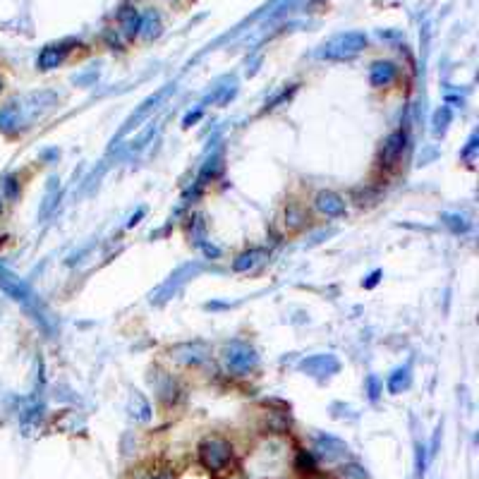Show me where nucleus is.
I'll use <instances>...</instances> for the list:
<instances>
[{
	"instance_id": "obj_1",
	"label": "nucleus",
	"mask_w": 479,
	"mask_h": 479,
	"mask_svg": "<svg viewBox=\"0 0 479 479\" xmlns=\"http://www.w3.org/2000/svg\"><path fill=\"white\" fill-rule=\"evenodd\" d=\"M364 46H367V36L362 31H346V34H338L331 41H326L319 51V58H324V60H350L357 53H362Z\"/></svg>"
},
{
	"instance_id": "obj_2",
	"label": "nucleus",
	"mask_w": 479,
	"mask_h": 479,
	"mask_svg": "<svg viewBox=\"0 0 479 479\" xmlns=\"http://www.w3.org/2000/svg\"><path fill=\"white\" fill-rule=\"evenodd\" d=\"M233 460V446L230 441L220 439V436H209L199 444V462L213 475L225 472V467Z\"/></svg>"
},
{
	"instance_id": "obj_3",
	"label": "nucleus",
	"mask_w": 479,
	"mask_h": 479,
	"mask_svg": "<svg viewBox=\"0 0 479 479\" xmlns=\"http://www.w3.org/2000/svg\"><path fill=\"white\" fill-rule=\"evenodd\" d=\"M223 362L225 369L235 376H247L250 371L257 369L259 364V357H257L254 348L245 346V343H230V346L223 348Z\"/></svg>"
},
{
	"instance_id": "obj_4",
	"label": "nucleus",
	"mask_w": 479,
	"mask_h": 479,
	"mask_svg": "<svg viewBox=\"0 0 479 479\" xmlns=\"http://www.w3.org/2000/svg\"><path fill=\"white\" fill-rule=\"evenodd\" d=\"M0 288H3V293H8L15 302H19L22 307H26L29 311H34L36 319L44 321V316H41V311H39V300L34 298L31 288L24 281H19L15 273H10L5 266H0Z\"/></svg>"
},
{
	"instance_id": "obj_5",
	"label": "nucleus",
	"mask_w": 479,
	"mask_h": 479,
	"mask_svg": "<svg viewBox=\"0 0 479 479\" xmlns=\"http://www.w3.org/2000/svg\"><path fill=\"white\" fill-rule=\"evenodd\" d=\"M300 369L309 376H331L341 369V362H338L333 355H314V357H307L300 362Z\"/></svg>"
},
{
	"instance_id": "obj_6",
	"label": "nucleus",
	"mask_w": 479,
	"mask_h": 479,
	"mask_svg": "<svg viewBox=\"0 0 479 479\" xmlns=\"http://www.w3.org/2000/svg\"><path fill=\"white\" fill-rule=\"evenodd\" d=\"M405 144H407V134L403 130L389 134V139L384 142V147H381V154H379V163L386 165V168H391V165L398 163V159L405 152Z\"/></svg>"
},
{
	"instance_id": "obj_7",
	"label": "nucleus",
	"mask_w": 479,
	"mask_h": 479,
	"mask_svg": "<svg viewBox=\"0 0 479 479\" xmlns=\"http://www.w3.org/2000/svg\"><path fill=\"white\" fill-rule=\"evenodd\" d=\"M314 453L326 462H336V460H341V457H346L350 453V448H348V444H343L336 436H319L314 444Z\"/></svg>"
},
{
	"instance_id": "obj_8",
	"label": "nucleus",
	"mask_w": 479,
	"mask_h": 479,
	"mask_svg": "<svg viewBox=\"0 0 479 479\" xmlns=\"http://www.w3.org/2000/svg\"><path fill=\"white\" fill-rule=\"evenodd\" d=\"M314 206L319 213H324L328 218H338L346 213V199L331 190H321L314 199Z\"/></svg>"
},
{
	"instance_id": "obj_9",
	"label": "nucleus",
	"mask_w": 479,
	"mask_h": 479,
	"mask_svg": "<svg viewBox=\"0 0 479 479\" xmlns=\"http://www.w3.org/2000/svg\"><path fill=\"white\" fill-rule=\"evenodd\" d=\"M396 77H398V67H396V63H391V60H379L369 70L371 87H379V89L389 87V84L396 82Z\"/></svg>"
},
{
	"instance_id": "obj_10",
	"label": "nucleus",
	"mask_w": 479,
	"mask_h": 479,
	"mask_svg": "<svg viewBox=\"0 0 479 479\" xmlns=\"http://www.w3.org/2000/svg\"><path fill=\"white\" fill-rule=\"evenodd\" d=\"M70 48L65 44H53V46H46L44 51L39 53V60H36V65H39L41 70H53L58 67L63 60H65Z\"/></svg>"
},
{
	"instance_id": "obj_11",
	"label": "nucleus",
	"mask_w": 479,
	"mask_h": 479,
	"mask_svg": "<svg viewBox=\"0 0 479 479\" xmlns=\"http://www.w3.org/2000/svg\"><path fill=\"white\" fill-rule=\"evenodd\" d=\"M117 19H120V29L127 39H134V34H139V19L142 17H139L137 8L125 5V8L120 10V15H117Z\"/></svg>"
},
{
	"instance_id": "obj_12",
	"label": "nucleus",
	"mask_w": 479,
	"mask_h": 479,
	"mask_svg": "<svg viewBox=\"0 0 479 479\" xmlns=\"http://www.w3.org/2000/svg\"><path fill=\"white\" fill-rule=\"evenodd\" d=\"M139 34H142V39H147V41H152L156 39V36L161 34V17H159V13H147L144 15L142 19H139Z\"/></svg>"
},
{
	"instance_id": "obj_13",
	"label": "nucleus",
	"mask_w": 479,
	"mask_h": 479,
	"mask_svg": "<svg viewBox=\"0 0 479 479\" xmlns=\"http://www.w3.org/2000/svg\"><path fill=\"white\" fill-rule=\"evenodd\" d=\"M263 257H266V252H263V250H250V252L240 254L238 259L233 261V268H235V271H250V268H254L257 263L263 259Z\"/></svg>"
},
{
	"instance_id": "obj_14",
	"label": "nucleus",
	"mask_w": 479,
	"mask_h": 479,
	"mask_svg": "<svg viewBox=\"0 0 479 479\" xmlns=\"http://www.w3.org/2000/svg\"><path fill=\"white\" fill-rule=\"evenodd\" d=\"M132 417L137 419V422H147V419L152 417V407H149L147 398L137 391H134V396H132Z\"/></svg>"
},
{
	"instance_id": "obj_15",
	"label": "nucleus",
	"mask_w": 479,
	"mask_h": 479,
	"mask_svg": "<svg viewBox=\"0 0 479 479\" xmlns=\"http://www.w3.org/2000/svg\"><path fill=\"white\" fill-rule=\"evenodd\" d=\"M407 386H410V369L403 367V369L393 371V376L389 379V391L391 393H400L403 389H407Z\"/></svg>"
},
{
	"instance_id": "obj_16",
	"label": "nucleus",
	"mask_w": 479,
	"mask_h": 479,
	"mask_svg": "<svg viewBox=\"0 0 479 479\" xmlns=\"http://www.w3.org/2000/svg\"><path fill=\"white\" fill-rule=\"evenodd\" d=\"M295 470H298L300 475H314V472H316L314 455L307 453V450H300L298 457H295Z\"/></svg>"
},
{
	"instance_id": "obj_17",
	"label": "nucleus",
	"mask_w": 479,
	"mask_h": 479,
	"mask_svg": "<svg viewBox=\"0 0 479 479\" xmlns=\"http://www.w3.org/2000/svg\"><path fill=\"white\" fill-rule=\"evenodd\" d=\"M338 475L343 479H367V470L362 465H357V462H350V465H343L338 470Z\"/></svg>"
},
{
	"instance_id": "obj_18",
	"label": "nucleus",
	"mask_w": 479,
	"mask_h": 479,
	"mask_svg": "<svg viewBox=\"0 0 479 479\" xmlns=\"http://www.w3.org/2000/svg\"><path fill=\"white\" fill-rule=\"evenodd\" d=\"M448 122H450V111H448V108H439V111L434 113V132H436V134L446 132Z\"/></svg>"
},
{
	"instance_id": "obj_19",
	"label": "nucleus",
	"mask_w": 479,
	"mask_h": 479,
	"mask_svg": "<svg viewBox=\"0 0 479 479\" xmlns=\"http://www.w3.org/2000/svg\"><path fill=\"white\" fill-rule=\"evenodd\" d=\"M444 223L448 225V228H453L455 233H462V230L470 228V223H467L462 216H444Z\"/></svg>"
},
{
	"instance_id": "obj_20",
	"label": "nucleus",
	"mask_w": 479,
	"mask_h": 479,
	"mask_svg": "<svg viewBox=\"0 0 479 479\" xmlns=\"http://www.w3.org/2000/svg\"><path fill=\"white\" fill-rule=\"evenodd\" d=\"M3 190H5V197L13 202L15 197H17V192H19V187H17V180L15 177H8V180L3 182Z\"/></svg>"
},
{
	"instance_id": "obj_21",
	"label": "nucleus",
	"mask_w": 479,
	"mask_h": 479,
	"mask_svg": "<svg viewBox=\"0 0 479 479\" xmlns=\"http://www.w3.org/2000/svg\"><path fill=\"white\" fill-rule=\"evenodd\" d=\"M369 398L371 400H376V398H379V393H381V386H379V379H376V376H369Z\"/></svg>"
},
{
	"instance_id": "obj_22",
	"label": "nucleus",
	"mask_w": 479,
	"mask_h": 479,
	"mask_svg": "<svg viewBox=\"0 0 479 479\" xmlns=\"http://www.w3.org/2000/svg\"><path fill=\"white\" fill-rule=\"evenodd\" d=\"M417 475H424V446H417Z\"/></svg>"
},
{
	"instance_id": "obj_23",
	"label": "nucleus",
	"mask_w": 479,
	"mask_h": 479,
	"mask_svg": "<svg viewBox=\"0 0 479 479\" xmlns=\"http://www.w3.org/2000/svg\"><path fill=\"white\" fill-rule=\"evenodd\" d=\"M475 147H477V134L470 139V147H467L465 152H462V159H465V161H472V152H475Z\"/></svg>"
},
{
	"instance_id": "obj_24",
	"label": "nucleus",
	"mask_w": 479,
	"mask_h": 479,
	"mask_svg": "<svg viewBox=\"0 0 479 479\" xmlns=\"http://www.w3.org/2000/svg\"><path fill=\"white\" fill-rule=\"evenodd\" d=\"M154 479H173V475H170V472H159Z\"/></svg>"
},
{
	"instance_id": "obj_25",
	"label": "nucleus",
	"mask_w": 479,
	"mask_h": 479,
	"mask_svg": "<svg viewBox=\"0 0 479 479\" xmlns=\"http://www.w3.org/2000/svg\"><path fill=\"white\" fill-rule=\"evenodd\" d=\"M3 87H5V82H3V77H0V94H3Z\"/></svg>"
}]
</instances>
